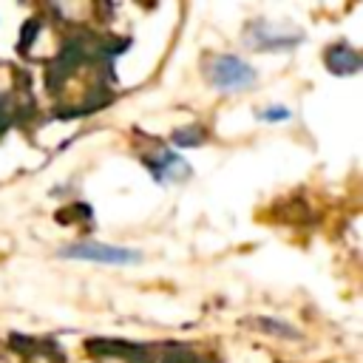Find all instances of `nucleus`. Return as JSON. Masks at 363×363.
<instances>
[{"label":"nucleus","mask_w":363,"mask_h":363,"mask_svg":"<svg viewBox=\"0 0 363 363\" xmlns=\"http://www.w3.org/2000/svg\"><path fill=\"white\" fill-rule=\"evenodd\" d=\"M258 119H264V122H286L289 119V108H284V105H269V108H264V111H258Z\"/></svg>","instance_id":"3"},{"label":"nucleus","mask_w":363,"mask_h":363,"mask_svg":"<svg viewBox=\"0 0 363 363\" xmlns=\"http://www.w3.org/2000/svg\"><path fill=\"white\" fill-rule=\"evenodd\" d=\"M60 255L71 261H88V264H105V267H130L142 261V252L133 247H113V244H99V241L62 247Z\"/></svg>","instance_id":"1"},{"label":"nucleus","mask_w":363,"mask_h":363,"mask_svg":"<svg viewBox=\"0 0 363 363\" xmlns=\"http://www.w3.org/2000/svg\"><path fill=\"white\" fill-rule=\"evenodd\" d=\"M210 82L224 91V94H235L247 85L255 82V68L250 62H244L241 57H233V54H221L210 62V71H207Z\"/></svg>","instance_id":"2"}]
</instances>
